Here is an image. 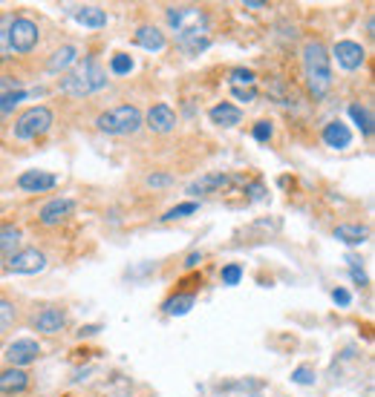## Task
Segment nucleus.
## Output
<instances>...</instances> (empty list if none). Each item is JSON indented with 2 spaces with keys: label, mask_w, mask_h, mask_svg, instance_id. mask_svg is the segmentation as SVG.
Returning <instances> with one entry per match:
<instances>
[{
  "label": "nucleus",
  "mask_w": 375,
  "mask_h": 397,
  "mask_svg": "<svg viewBox=\"0 0 375 397\" xmlns=\"http://www.w3.org/2000/svg\"><path fill=\"white\" fill-rule=\"evenodd\" d=\"M208 118H211V124H216V127H237V124L243 121V113H240V107H234V104H229V101H222V104H216V107L208 110Z\"/></svg>",
  "instance_id": "17"
},
{
  "label": "nucleus",
  "mask_w": 375,
  "mask_h": 397,
  "mask_svg": "<svg viewBox=\"0 0 375 397\" xmlns=\"http://www.w3.org/2000/svg\"><path fill=\"white\" fill-rule=\"evenodd\" d=\"M231 96H234L237 101H246V104H249V101L257 98V90H254V87H231Z\"/></svg>",
  "instance_id": "38"
},
{
  "label": "nucleus",
  "mask_w": 375,
  "mask_h": 397,
  "mask_svg": "<svg viewBox=\"0 0 375 397\" xmlns=\"http://www.w3.org/2000/svg\"><path fill=\"white\" fill-rule=\"evenodd\" d=\"M246 9H266L263 0H246Z\"/></svg>",
  "instance_id": "42"
},
{
  "label": "nucleus",
  "mask_w": 375,
  "mask_h": 397,
  "mask_svg": "<svg viewBox=\"0 0 375 397\" xmlns=\"http://www.w3.org/2000/svg\"><path fill=\"white\" fill-rule=\"evenodd\" d=\"M15 15H0V61L6 58H15L12 49H9V24H12Z\"/></svg>",
  "instance_id": "27"
},
{
  "label": "nucleus",
  "mask_w": 375,
  "mask_h": 397,
  "mask_svg": "<svg viewBox=\"0 0 375 397\" xmlns=\"http://www.w3.org/2000/svg\"><path fill=\"white\" fill-rule=\"evenodd\" d=\"M346 262H349V271H352V279H355V282H358V285L364 288V285H366V274H364V271L358 268V265H361V259H358V257H346Z\"/></svg>",
  "instance_id": "37"
},
{
  "label": "nucleus",
  "mask_w": 375,
  "mask_h": 397,
  "mask_svg": "<svg viewBox=\"0 0 375 397\" xmlns=\"http://www.w3.org/2000/svg\"><path fill=\"white\" fill-rule=\"evenodd\" d=\"M229 84L231 87H254L257 84V75L251 69H246V66H237V69L229 72Z\"/></svg>",
  "instance_id": "26"
},
{
  "label": "nucleus",
  "mask_w": 375,
  "mask_h": 397,
  "mask_svg": "<svg viewBox=\"0 0 375 397\" xmlns=\"http://www.w3.org/2000/svg\"><path fill=\"white\" fill-rule=\"evenodd\" d=\"M52 121H55L52 110H49V107H44V104H38V107H29L26 113H21V115H18V121H15L12 133H15V138H18V141H32V138L44 135V133L52 127Z\"/></svg>",
  "instance_id": "5"
},
{
  "label": "nucleus",
  "mask_w": 375,
  "mask_h": 397,
  "mask_svg": "<svg viewBox=\"0 0 375 397\" xmlns=\"http://www.w3.org/2000/svg\"><path fill=\"white\" fill-rule=\"evenodd\" d=\"M24 98H26V93L21 90V93H12L6 101H0V115H4V113H12V110H15V107H18Z\"/></svg>",
  "instance_id": "36"
},
{
  "label": "nucleus",
  "mask_w": 375,
  "mask_h": 397,
  "mask_svg": "<svg viewBox=\"0 0 375 397\" xmlns=\"http://www.w3.org/2000/svg\"><path fill=\"white\" fill-rule=\"evenodd\" d=\"M196 210H199V205H196V202H185V205L171 207V210L162 216V222H176V219H185V216H191V213H196Z\"/></svg>",
  "instance_id": "29"
},
{
  "label": "nucleus",
  "mask_w": 375,
  "mask_h": 397,
  "mask_svg": "<svg viewBox=\"0 0 375 397\" xmlns=\"http://www.w3.org/2000/svg\"><path fill=\"white\" fill-rule=\"evenodd\" d=\"M72 213H75V202L66 199V196H58V199H49V202L41 207L38 219H41V225H46V227H55V225L66 222Z\"/></svg>",
  "instance_id": "10"
},
{
  "label": "nucleus",
  "mask_w": 375,
  "mask_h": 397,
  "mask_svg": "<svg viewBox=\"0 0 375 397\" xmlns=\"http://www.w3.org/2000/svg\"><path fill=\"white\" fill-rule=\"evenodd\" d=\"M21 227L18 225H0V254H18L21 251Z\"/></svg>",
  "instance_id": "21"
},
{
  "label": "nucleus",
  "mask_w": 375,
  "mask_h": 397,
  "mask_svg": "<svg viewBox=\"0 0 375 397\" xmlns=\"http://www.w3.org/2000/svg\"><path fill=\"white\" fill-rule=\"evenodd\" d=\"M110 72H113V75H130V72H133V58L124 55V52H116V55L110 58Z\"/></svg>",
  "instance_id": "28"
},
{
  "label": "nucleus",
  "mask_w": 375,
  "mask_h": 397,
  "mask_svg": "<svg viewBox=\"0 0 375 397\" xmlns=\"http://www.w3.org/2000/svg\"><path fill=\"white\" fill-rule=\"evenodd\" d=\"M271 135H274V127H271V121H257L254 124V138L257 141H271Z\"/></svg>",
  "instance_id": "35"
},
{
  "label": "nucleus",
  "mask_w": 375,
  "mask_h": 397,
  "mask_svg": "<svg viewBox=\"0 0 375 397\" xmlns=\"http://www.w3.org/2000/svg\"><path fill=\"white\" fill-rule=\"evenodd\" d=\"M75 21H79L81 26H87V29H104L107 26V12L101 6H79Z\"/></svg>",
  "instance_id": "20"
},
{
  "label": "nucleus",
  "mask_w": 375,
  "mask_h": 397,
  "mask_svg": "<svg viewBox=\"0 0 375 397\" xmlns=\"http://www.w3.org/2000/svg\"><path fill=\"white\" fill-rule=\"evenodd\" d=\"M38 38H41V29L32 18H12L9 24V49L12 55H26L38 46Z\"/></svg>",
  "instance_id": "6"
},
{
  "label": "nucleus",
  "mask_w": 375,
  "mask_h": 397,
  "mask_svg": "<svg viewBox=\"0 0 375 397\" xmlns=\"http://www.w3.org/2000/svg\"><path fill=\"white\" fill-rule=\"evenodd\" d=\"M6 268L12 274H41L46 268V257L38 248H24L6 259Z\"/></svg>",
  "instance_id": "7"
},
{
  "label": "nucleus",
  "mask_w": 375,
  "mask_h": 397,
  "mask_svg": "<svg viewBox=\"0 0 375 397\" xmlns=\"http://www.w3.org/2000/svg\"><path fill=\"white\" fill-rule=\"evenodd\" d=\"M133 38H136V43H139L141 49H147V52H162V49L168 46L165 32L156 29V26H139Z\"/></svg>",
  "instance_id": "16"
},
{
  "label": "nucleus",
  "mask_w": 375,
  "mask_h": 397,
  "mask_svg": "<svg viewBox=\"0 0 375 397\" xmlns=\"http://www.w3.org/2000/svg\"><path fill=\"white\" fill-rule=\"evenodd\" d=\"M263 196H266V187H263L260 182H254V185L249 187V199H251V202H260Z\"/></svg>",
  "instance_id": "40"
},
{
  "label": "nucleus",
  "mask_w": 375,
  "mask_h": 397,
  "mask_svg": "<svg viewBox=\"0 0 375 397\" xmlns=\"http://www.w3.org/2000/svg\"><path fill=\"white\" fill-rule=\"evenodd\" d=\"M332 55H335V61H338V66H344V69H358L361 63H364V58H366V52H364V46L361 43H355V41H338L335 43V49H332Z\"/></svg>",
  "instance_id": "11"
},
{
  "label": "nucleus",
  "mask_w": 375,
  "mask_h": 397,
  "mask_svg": "<svg viewBox=\"0 0 375 397\" xmlns=\"http://www.w3.org/2000/svg\"><path fill=\"white\" fill-rule=\"evenodd\" d=\"M231 179L225 176V173H205L199 182H194L191 187H188V193L191 196H205V193H216V190H222L225 185H229Z\"/></svg>",
  "instance_id": "19"
},
{
  "label": "nucleus",
  "mask_w": 375,
  "mask_h": 397,
  "mask_svg": "<svg viewBox=\"0 0 375 397\" xmlns=\"http://www.w3.org/2000/svg\"><path fill=\"white\" fill-rule=\"evenodd\" d=\"M291 380H294L297 386H312V383H315V368H312V366H297V368L291 371Z\"/></svg>",
  "instance_id": "32"
},
{
  "label": "nucleus",
  "mask_w": 375,
  "mask_h": 397,
  "mask_svg": "<svg viewBox=\"0 0 375 397\" xmlns=\"http://www.w3.org/2000/svg\"><path fill=\"white\" fill-rule=\"evenodd\" d=\"M194 302H196L194 294H176V297H171V299L165 302V314H171V316H182V314H188V311L194 308Z\"/></svg>",
  "instance_id": "24"
},
{
  "label": "nucleus",
  "mask_w": 375,
  "mask_h": 397,
  "mask_svg": "<svg viewBox=\"0 0 375 397\" xmlns=\"http://www.w3.org/2000/svg\"><path fill=\"white\" fill-rule=\"evenodd\" d=\"M168 26L176 32V43H188L196 38H208V15L199 6H168Z\"/></svg>",
  "instance_id": "3"
},
{
  "label": "nucleus",
  "mask_w": 375,
  "mask_h": 397,
  "mask_svg": "<svg viewBox=\"0 0 375 397\" xmlns=\"http://www.w3.org/2000/svg\"><path fill=\"white\" fill-rule=\"evenodd\" d=\"M107 69L101 66V61L96 58H84L79 61L72 69H66L61 75V81H58V90L69 98H84V96H93V93H101L107 87Z\"/></svg>",
  "instance_id": "1"
},
{
  "label": "nucleus",
  "mask_w": 375,
  "mask_h": 397,
  "mask_svg": "<svg viewBox=\"0 0 375 397\" xmlns=\"http://www.w3.org/2000/svg\"><path fill=\"white\" fill-rule=\"evenodd\" d=\"M349 118L358 124V130L369 138L372 135V110L369 107H361V104H349Z\"/></svg>",
  "instance_id": "23"
},
{
  "label": "nucleus",
  "mask_w": 375,
  "mask_h": 397,
  "mask_svg": "<svg viewBox=\"0 0 375 397\" xmlns=\"http://www.w3.org/2000/svg\"><path fill=\"white\" fill-rule=\"evenodd\" d=\"M349 141H352V133H349V127H346L341 118H335V121H329V124L324 127V144H326V147H332V150H346Z\"/></svg>",
  "instance_id": "15"
},
{
  "label": "nucleus",
  "mask_w": 375,
  "mask_h": 397,
  "mask_svg": "<svg viewBox=\"0 0 375 397\" xmlns=\"http://www.w3.org/2000/svg\"><path fill=\"white\" fill-rule=\"evenodd\" d=\"M144 127H150L154 133H171L176 127V113L168 104H154L144 115Z\"/></svg>",
  "instance_id": "12"
},
{
  "label": "nucleus",
  "mask_w": 375,
  "mask_h": 397,
  "mask_svg": "<svg viewBox=\"0 0 375 397\" xmlns=\"http://www.w3.org/2000/svg\"><path fill=\"white\" fill-rule=\"evenodd\" d=\"M29 386V374L26 368H4L0 371V394H21Z\"/></svg>",
  "instance_id": "14"
},
{
  "label": "nucleus",
  "mask_w": 375,
  "mask_h": 397,
  "mask_svg": "<svg viewBox=\"0 0 375 397\" xmlns=\"http://www.w3.org/2000/svg\"><path fill=\"white\" fill-rule=\"evenodd\" d=\"M219 279H222V285H240V279H243V268H240L237 262L225 265L222 274H219Z\"/></svg>",
  "instance_id": "31"
},
{
  "label": "nucleus",
  "mask_w": 375,
  "mask_h": 397,
  "mask_svg": "<svg viewBox=\"0 0 375 397\" xmlns=\"http://www.w3.org/2000/svg\"><path fill=\"white\" fill-rule=\"evenodd\" d=\"M24 90V84L18 81V78H12V75H0V101H6L12 93H21Z\"/></svg>",
  "instance_id": "30"
},
{
  "label": "nucleus",
  "mask_w": 375,
  "mask_h": 397,
  "mask_svg": "<svg viewBox=\"0 0 375 397\" xmlns=\"http://www.w3.org/2000/svg\"><path fill=\"white\" fill-rule=\"evenodd\" d=\"M55 185H58V179L52 173H46V170H24L18 176V187L26 190V193H46Z\"/></svg>",
  "instance_id": "13"
},
{
  "label": "nucleus",
  "mask_w": 375,
  "mask_h": 397,
  "mask_svg": "<svg viewBox=\"0 0 375 397\" xmlns=\"http://www.w3.org/2000/svg\"><path fill=\"white\" fill-rule=\"evenodd\" d=\"M144 185L147 187H168V185H174V176L171 173H150L144 179Z\"/></svg>",
  "instance_id": "34"
},
{
  "label": "nucleus",
  "mask_w": 375,
  "mask_h": 397,
  "mask_svg": "<svg viewBox=\"0 0 375 397\" xmlns=\"http://www.w3.org/2000/svg\"><path fill=\"white\" fill-rule=\"evenodd\" d=\"M15 320H18V308H15V302L0 297V334L9 331V329L15 326Z\"/></svg>",
  "instance_id": "25"
},
{
  "label": "nucleus",
  "mask_w": 375,
  "mask_h": 397,
  "mask_svg": "<svg viewBox=\"0 0 375 397\" xmlns=\"http://www.w3.org/2000/svg\"><path fill=\"white\" fill-rule=\"evenodd\" d=\"M304 72H306L309 93L318 101L326 98V93L332 90V63H329V52L321 41H309L304 46Z\"/></svg>",
  "instance_id": "2"
},
{
  "label": "nucleus",
  "mask_w": 375,
  "mask_h": 397,
  "mask_svg": "<svg viewBox=\"0 0 375 397\" xmlns=\"http://www.w3.org/2000/svg\"><path fill=\"white\" fill-rule=\"evenodd\" d=\"M366 236H369V230L364 225H338L335 227V239L344 245H361V242H366Z\"/></svg>",
  "instance_id": "22"
},
{
  "label": "nucleus",
  "mask_w": 375,
  "mask_h": 397,
  "mask_svg": "<svg viewBox=\"0 0 375 397\" xmlns=\"http://www.w3.org/2000/svg\"><path fill=\"white\" fill-rule=\"evenodd\" d=\"M211 46V38H196V41H188V43H179V49L185 52V55H199V52H205Z\"/></svg>",
  "instance_id": "33"
},
{
  "label": "nucleus",
  "mask_w": 375,
  "mask_h": 397,
  "mask_svg": "<svg viewBox=\"0 0 375 397\" xmlns=\"http://www.w3.org/2000/svg\"><path fill=\"white\" fill-rule=\"evenodd\" d=\"M202 262V254H191L188 259H185V268H196Z\"/></svg>",
  "instance_id": "41"
},
{
  "label": "nucleus",
  "mask_w": 375,
  "mask_h": 397,
  "mask_svg": "<svg viewBox=\"0 0 375 397\" xmlns=\"http://www.w3.org/2000/svg\"><path fill=\"white\" fill-rule=\"evenodd\" d=\"M38 357H41V346H38V340H29V337L15 340V343H9V349H6V363H9L12 368H26V366L35 363Z\"/></svg>",
  "instance_id": "9"
},
{
  "label": "nucleus",
  "mask_w": 375,
  "mask_h": 397,
  "mask_svg": "<svg viewBox=\"0 0 375 397\" xmlns=\"http://www.w3.org/2000/svg\"><path fill=\"white\" fill-rule=\"evenodd\" d=\"M75 63H79V49H75L72 43H66V46H61V49L52 52V58L46 61V69L49 72H66Z\"/></svg>",
  "instance_id": "18"
},
{
  "label": "nucleus",
  "mask_w": 375,
  "mask_h": 397,
  "mask_svg": "<svg viewBox=\"0 0 375 397\" xmlns=\"http://www.w3.org/2000/svg\"><path fill=\"white\" fill-rule=\"evenodd\" d=\"M332 299H335L341 308H346V305L352 302V297H349V291H346V288H335V291H332Z\"/></svg>",
  "instance_id": "39"
},
{
  "label": "nucleus",
  "mask_w": 375,
  "mask_h": 397,
  "mask_svg": "<svg viewBox=\"0 0 375 397\" xmlns=\"http://www.w3.org/2000/svg\"><path fill=\"white\" fill-rule=\"evenodd\" d=\"M32 329L41 331V334H61V331L66 329V311L58 308V305L41 308V311L32 316Z\"/></svg>",
  "instance_id": "8"
},
{
  "label": "nucleus",
  "mask_w": 375,
  "mask_h": 397,
  "mask_svg": "<svg viewBox=\"0 0 375 397\" xmlns=\"http://www.w3.org/2000/svg\"><path fill=\"white\" fill-rule=\"evenodd\" d=\"M96 127L107 135H133L144 127V115L139 113V107L133 104H119L113 110H104L96 118Z\"/></svg>",
  "instance_id": "4"
}]
</instances>
